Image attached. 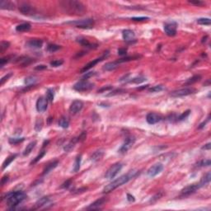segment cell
Instances as JSON below:
<instances>
[{"instance_id":"836d02e7","label":"cell","mask_w":211,"mask_h":211,"mask_svg":"<svg viewBox=\"0 0 211 211\" xmlns=\"http://www.w3.org/2000/svg\"><path fill=\"white\" fill-rule=\"evenodd\" d=\"M146 78L144 76H138L136 78H132L131 80H129V82L131 83H135V84H139V83H144V81H146Z\"/></svg>"},{"instance_id":"603a6c76","label":"cell","mask_w":211,"mask_h":211,"mask_svg":"<svg viewBox=\"0 0 211 211\" xmlns=\"http://www.w3.org/2000/svg\"><path fill=\"white\" fill-rule=\"evenodd\" d=\"M58 164H59V162L58 161H54V162H52L51 163H49V164H47L46 165V167L44 168L43 170V175H45V174H48L50 172H51L53 169H55L57 166H58Z\"/></svg>"},{"instance_id":"9c48e42d","label":"cell","mask_w":211,"mask_h":211,"mask_svg":"<svg viewBox=\"0 0 211 211\" xmlns=\"http://www.w3.org/2000/svg\"><path fill=\"white\" fill-rule=\"evenodd\" d=\"M135 143V138L134 136H129L127 137L124 142V144L121 145L120 149H119V152L120 153H125Z\"/></svg>"},{"instance_id":"7c38bea8","label":"cell","mask_w":211,"mask_h":211,"mask_svg":"<svg viewBox=\"0 0 211 211\" xmlns=\"http://www.w3.org/2000/svg\"><path fill=\"white\" fill-rule=\"evenodd\" d=\"M83 106V103L82 101L79 100H75L71 103L69 106V112L73 115H75L82 110Z\"/></svg>"},{"instance_id":"52a82bcc","label":"cell","mask_w":211,"mask_h":211,"mask_svg":"<svg viewBox=\"0 0 211 211\" xmlns=\"http://www.w3.org/2000/svg\"><path fill=\"white\" fill-rule=\"evenodd\" d=\"M164 32L168 36L176 35L177 32V23L175 22H169L164 24Z\"/></svg>"},{"instance_id":"6f0895ef","label":"cell","mask_w":211,"mask_h":211,"mask_svg":"<svg viewBox=\"0 0 211 211\" xmlns=\"http://www.w3.org/2000/svg\"><path fill=\"white\" fill-rule=\"evenodd\" d=\"M47 66L46 65H44V64H41V65H37L36 67L35 68V70H44V69H46Z\"/></svg>"},{"instance_id":"7402d4cb","label":"cell","mask_w":211,"mask_h":211,"mask_svg":"<svg viewBox=\"0 0 211 211\" xmlns=\"http://www.w3.org/2000/svg\"><path fill=\"white\" fill-rule=\"evenodd\" d=\"M31 28H32L31 24L28 22H26V23H22L20 25H17L16 26V31L17 32H25L30 31Z\"/></svg>"},{"instance_id":"d590c367","label":"cell","mask_w":211,"mask_h":211,"mask_svg":"<svg viewBox=\"0 0 211 211\" xmlns=\"http://www.w3.org/2000/svg\"><path fill=\"white\" fill-rule=\"evenodd\" d=\"M81 160H82V156L79 155L76 158V160H75V163H74V172H78L79 169H80V165H81Z\"/></svg>"},{"instance_id":"8992f818","label":"cell","mask_w":211,"mask_h":211,"mask_svg":"<svg viewBox=\"0 0 211 211\" xmlns=\"http://www.w3.org/2000/svg\"><path fill=\"white\" fill-rule=\"evenodd\" d=\"M93 87V84L89 83L88 81L86 80H81L79 82L76 83L74 86V89L76 90L78 92H85V91H88L90 89H92Z\"/></svg>"},{"instance_id":"484cf974","label":"cell","mask_w":211,"mask_h":211,"mask_svg":"<svg viewBox=\"0 0 211 211\" xmlns=\"http://www.w3.org/2000/svg\"><path fill=\"white\" fill-rule=\"evenodd\" d=\"M35 145H36V141H32V142H31V143H29L28 145H26V147L25 150H24V152H23V155L24 156H27V155H29L32 151L33 150V149L35 147Z\"/></svg>"},{"instance_id":"d6986e66","label":"cell","mask_w":211,"mask_h":211,"mask_svg":"<svg viewBox=\"0 0 211 211\" xmlns=\"http://www.w3.org/2000/svg\"><path fill=\"white\" fill-rule=\"evenodd\" d=\"M43 45V41L39 39H33V40H30L28 42L26 43V45L30 48H33V49H39L41 48Z\"/></svg>"},{"instance_id":"bcb514c9","label":"cell","mask_w":211,"mask_h":211,"mask_svg":"<svg viewBox=\"0 0 211 211\" xmlns=\"http://www.w3.org/2000/svg\"><path fill=\"white\" fill-rule=\"evenodd\" d=\"M190 113H191V110H187L186 111H184L179 117L177 118V120L179 121H181V120H185L186 118H187V116L190 115Z\"/></svg>"},{"instance_id":"d6a6232c","label":"cell","mask_w":211,"mask_h":211,"mask_svg":"<svg viewBox=\"0 0 211 211\" xmlns=\"http://www.w3.org/2000/svg\"><path fill=\"white\" fill-rule=\"evenodd\" d=\"M59 126L60 127H62V128H64V129L68 128V126H69V120H68V119L67 117H64V116L61 117L59 120Z\"/></svg>"},{"instance_id":"7dc6e473","label":"cell","mask_w":211,"mask_h":211,"mask_svg":"<svg viewBox=\"0 0 211 211\" xmlns=\"http://www.w3.org/2000/svg\"><path fill=\"white\" fill-rule=\"evenodd\" d=\"M45 154V151H41V152H40V154H39V155H38V156H37V157H36V158H35V159H34L32 162H31V164H35V163H36L38 161L41 160V159L42 158Z\"/></svg>"},{"instance_id":"ffe728a7","label":"cell","mask_w":211,"mask_h":211,"mask_svg":"<svg viewBox=\"0 0 211 211\" xmlns=\"http://www.w3.org/2000/svg\"><path fill=\"white\" fill-rule=\"evenodd\" d=\"M50 201V197L49 196H44V197H41L40 198L35 204V210L36 209H40V208H42L43 206H45L46 204H48Z\"/></svg>"},{"instance_id":"f907efd6","label":"cell","mask_w":211,"mask_h":211,"mask_svg":"<svg viewBox=\"0 0 211 211\" xmlns=\"http://www.w3.org/2000/svg\"><path fill=\"white\" fill-rule=\"evenodd\" d=\"M149 17H132L131 20L132 21H135V22H142V21H145V20H149Z\"/></svg>"},{"instance_id":"1f68e13d","label":"cell","mask_w":211,"mask_h":211,"mask_svg":"<svg viewBox=\"0 0 211 211\" xmlns=\"http://www.w3.org/2000/svg\"><path fill=\"white\" fill-rule=\"evenodd\" d=\"M16 157H17V155L16 154H14V155H11V156H9V158L6 159V160L3 162V166H2V169L3 170H4V169L6 168L7 167H9V164L12 162V161L14 160L15 158H16Z\"/></svg>"},{"instance_id":"816d5d0a","label":"cell","mask_w":211,"mask_h":211,"mask_svg":"<svg viewBox=\"0 0 211 211\" xmlns=\"http://www.w3.org/2000/svg\"><path fill=\"white\" fill-rule=\"evenodd\" d=\"M210 165V159H206V160H203L200 162V166H202V167H208Z\"/></svg>"},{"instance_id":"91938a15","label":"cell","mask_w":211,"mask_h":211,"mask_svg":"<svg viewBox=\"0 0 211 211\" xmlns=\"http://www.w3.org/2000/svg\"><path fill=\"white\" fill-rule=\"evenodd\" d=\"M125 92L124 90H121V89H120V90H116V91H115V92H113V93H110V94H108V96H114V95H116V94H120V93H123Z\"/></svg>"},{"instance_id":"ee69618b","label":"cell","mask_w":211,"mask_h":211,"mask_svg":"<svg viewBox=\"0 0 211 211\" xmlns=\"http://www.w3.org/2000/svg\"><path fill=\"white\" fill-rule=\"evenodd\" d=\"M63 64H64V61L62 59H56V60H53L51 62V65L52 67H59Z\"/></svg>"},{"instance_id":"7a4b0ae2","label":"cell","mask_w":211,"mask_h":211,"mask_svg":"<svg viewBox=\"0 0 211 211\" xmlns=\"http://www.w3.org/2000/svg\"><path fill=\"white\" fill-rule=\"evenodd\" d=\"M138 172H136L135 170L129 172L127 174H125L121 177H120L117 179H116L115 181H113L112 182H110V184H108L107 186H106L103 189V193H109L110 191H113L115 189L118 188L119 186H122L124 184L127 183L129 180H131L132 178H134L137 175Z\"/></svg>"},{"instance_id":"44dd1931","label":"cell","mask_w":211,"mask_h":211,"mask_svg":"<svg viewBox=\"0 0 211 211\" xmlns=\"http://www.w3.org/2000/svg\"><path fill=\"white\" fill-rule=\"evenodd\" d=\"M0 9L5 10H14L15 5L13 3L9 1H1L0 3Z\"/></svg>"},{"instance_id":"4dcf8cb0","label":"cell","mask_w":211,"mask_h":211,"mask_svg":"<svg viewBox=\"0 0 211 211\" xmlns=\"http://www.w3.org/2000/svg\"><path fill=\"white\" fill-rule=\"evenodd\" d=\"M43 126H44V121L42 118H37L35 123V130L36 132H40L42 129Z\"/></svg>"},{"instance_id":"ac0fdd59","label":"cell","mask_w":211,"mask_h":211,"mask_svg":"<svg viewBox=\"0 0 211 211\" xmlns=\"http://www.w3.org/2000/svg\"><path fill=\"white\" fill-rule=\"evenodd\" d=\"M122 36H123V39L126 41V42H132L135 41V32L132 31V30H129V29H126L125 31H123V33H122Z\"/></svg>"},{"instance_id":"9f6ffc18","label":"cell","mask_w":211,"mask_h":211,"mask_svg":"<svg viewBox=\"0 0 211 211\" xmlns=\"http://www.w3.org/2000/svg\"><path fill=\"white\" fill-rule=\"evenodd\" d=\"M70 185H71V181L70 180H68V181H66L63 185H62V188H68L69 186H70Z\"/></svg>"},{"instance_id":"e7e4bbea","label":"cell","mask_w":211,"mask_h":211,"mask_svg":"<svg viewBox=\"0 0 211 211\" xmlns=\"http://www.w3.org/2000/svg\"><path fill=\"white\" fill-rule=\"evenodd\" d=\"M110 89H111V87H103V88H101V90H99L98 91V93H101L102 91H107V90H110Z\"/></svg>"},{"instance_id":"b9f144b4","label":"cell","mask_w":211,"mask_h":211,"mask_svg":"<svg viewBox=\"0 0 211 211\" xmlns=\"http://www.w3.org/2000/svg\"><path fill=\"white\" fill-rule=\"evenodd\" d=\"M54 97H55V93H54V90L53 89H48L47 92H46V98L47 100L50 101H52L54 100Z\"/></svg>"},{"instance_id":"6da1fadb","label":"cell","mask_w":211,"mask_h":211,"mask_svg":"<svg viewBox=\"0 0 211 211\" xmlns=\"http://www.w3.org/2000/svg\"><path fill=\"white\" fill-rule=\"evenodd\" d=\"M61 9L69 15L83 16L87 12L86 7L83 3L75 0H64L59 2Z\"/></svg>"},{"instance_id":"e575fe53","label":"cell","mask_w":211,"mask_h":211,"mask_svg":"<svg viewBox=\"0 0 211 211\" xmlns=\"http://www.w3.org/2000/svg\"><path fill=\"white\" fill-rule=\"evenodd\" d=\"M36 81H37V78L35 76H29L26 78L25 83L27 86H32L35 83Z\"/></svg>"},{"instance_id":"11a10c76","label":"cell","mask_w":211,"mask_h":211,"mask_svg":"<svg viewBox=\"0 0 211 211\" xmlns=\"http://www.w3.org/2000/svg\"><path fill=\"white\" fill-rule=\"evenodd\" d=\"M210 116H208V118L206 119V120H205V121H204L203 123H201V124L200 125V126H199V129H202V128H204V127L205 126V125H206V124H207V123H208V122L210 121Z\"/></svg>"},{"instance_id":"60d3db41","label":"cell","mask_w":211,"mask_h":211,"mask_svg":"<svg viewBox=\"0 0 211 211\" xmlns=\"http://www.w3.org/2000/svg\"><path fill=\"white\" fill-rule=\"evenodd\" d=\"M9 46H10V43L9 41H2L0 44V53L3 54L7 49H9Z\"/></svg>"},{"instance_id":"2e32d148","label":"cell","mask_w":211,"mask_h":211,"mask_svg":"<svg viewBox=\"0 0 211 211\" xmlns=\"http://www.w3.org/2000/svg\"><path fill=\"white\" fill-rule=\"evenodd\" d=\"M19 11L24 15H30V14H32V12H34V9L32 8V6H31L29 3H23L19 5Z\"/></svg>"},{"instance_id":"ba28073f","label":"cell","mask_w":211,"mask_h":211,"mask_svg":"<svg viewBox=\"0 0 211 211\" xmlns=\"http://www.w3.org/2000/svg\"><path fill=\"white\" fill-rule=\"evenodd\" d=\"M195 88H191V87H185V88H181V89H178L176 91H173L171 93V96L174 97H185V96H188L191 94H193L195 93Z\"/></svg>"},{"instance_id":"83f0119b","label":"cell","mask_w":211,"mask_h":211,"mask_svg":"<svg viewBox=\"0 0 211 211\" xmlns=\"http://www.w3.org/2000/svg\"><path fill=\"white\" fill-rule=\"evenodd\" d=\"M210 179H211L210 173V172H208L206 175H204V176L201 178V180H200V181L199 185L200 186V187H202V186H206L207 184H209V183H210Z\"/></svg>"},{"instance_id":"f6af8a7d","label":"cell","mask_w":211,"mask_h":211,"mask_svg":"<svg viewBox=\"0 0 211 211\" xmlns=\"http://www.w3.org/2000/svg\"><path fill=\"white\" fill-rule=\"evenodd\" d=\"M162 195H163V193H162V191H159L158 193H157V194L155 195L154 196H152V199L150 200V202L151 203L156 202L158 200H159V199H161V198L162 197Z\"/></svg>"},{"instance_id":"6125c7cd","label":"cell","mask_w":211,"mask_h":211,"mask_svg":"<svg viewBox=\"0 0 211 211\" xmlns=\"http://www.w3.org/2000/svg\"><path fill=\"white\" fill-rule=\"evenodd\" d=\"M127 199H128V200L130 201V202H134L135 200V197H134L133 195H131L130 194H127Z\"/></svg>"},{"instance_id":"4fadbf2b","label":"cell","mask_w":211,"mask_h":211,"mask_svg":"<svg viewBox=\"0 0 211 211\" xmlns=\"http://www.w3.org/2000/svg\"><path fill=\"white\" fill-rule=\"evenodd\" d=\"M162 116L158 113H154V112H150L146 116V120L149 124L150 125H154L157 124L158 122H160L162 120Z\"/></svg>"},{"instance_id":"680465c9","label":"cell","mask_w":211,"mask_h":211,"mask_svg":"<svg viewBox=\"0 0 211 211\" xmlns=\"http://www.w3.org/2000/svg\"><path fill=\"white\" fill-rule=\"evenodd\" d=\"M189 3H191V4L197 5V6H200V5H203V4H204V3L201 2V1H190Z\"/></svg>"},{"instance_id":"8fae6325","label":"cell","mask_w":211,"mask_h":211,"mask_svg":"<svg viewBox=\"0 0 211 211\" xmlns=\"http://www.w3.org/2000/svg\"><path fill=\"white\" fill-rule=\"evenodd\" d=\"M200 188V186L198 184H192V185H190V186L185 187L182 191H181V195L183 196V197H186V196H189L191 194L195 193L198 189Z\"/></svg>"},{"instance_id":"94428289","label":"cell","mask_w":211,"mask_h":211,"mask_svg":"<svg viewBox=\"0 0 211 211\" xmlns=\"http://www.w3.org/2000/svg\"><path fill=\"white\" fill-rule=\"evenodd\" d=\"M9 181V176H4L2 178V181H1V185L3 186L7 181Z\"/></svg>"},{"instance_id":"be15d7a7","label":"cell","mask_w":211,"mask_h":211,"mask_svg":"<svg viewBox=\"0 0 211 211\" xmlns=\"http://www.w3.org/2000/svg\"><path fill=\"white\" fill-rule=\"evenodd\" d=\"M211 148V144L210 143H208L207 144H205L204 146L202 147V149H204V150H210Z\"/></svg>"},{"instance_id":"4316f807","label":"cell","mask_w":211,"mask_h":211,"mask_svg":"<svg viewBox=\"0 0 211 211\" xmlns=\"http://www.w3.org/2000/svg\"><path fill=\"white\" fill-rule=\"evenodd\" d=\"M103 155H104V152L102 150L95 151L91 156V160L93 161V162H97V161L100 160L101 158L103 157Z\"/></svg>"},{"instance_id":"e0dca14e","label":"cell","mask_w":211,"mask_h":211,"mask_svg":"<svg viewBox=\"0 0 211 211\" xmlns=\"http://www.w3.org/2000/svg\"><path fill=\"white\" fill-rule=\"evenodd\" d=\"M106 198H100L98 200H97L96 201H94L87 208V210H98V209H101V207L102 205H104V204L106 202Z\"/></svg>"},{"instance_id":"ab89813d","label":"cell","mask_w":211,"mask_h":211,"mask_svg":"<svg viewBox=\"0 0 211 211\" xmlns=\"http://www.w3.org/2000/svg\"><path fill=\"white\" fill-rule=\"evenodd\" d=\"M59 49H60V46L57 45H55V44H50L47 46V51L51 52V53H54L55 51H59Z\"/></svg>"},{"instance_id":"f35d334b","label":"cell","mask_w":211,"mask_h":211,"mask_svg":"<svg viewBox=\"0 0 211 211\" xmlns=\"http://www.w3.org/2000/svg\"><path fill=\"white\" fill-rule=\"evenodd\" d=\"M24 139H25V138H10L9 139V144H13V145H15V144H19V143H22V141H24Z\"/></svg>"},{"instance_id":"7bdbcfd3","label":"cell","mask_w":211,"mask_h":211,"mask_svg":"<svg viewBox=\"0 0 211 211\" xmlns=\"http://www.w3.org/2000/svg\"><path fill=\"white\" fill-rule=\"evenodd\" d=\"M162 89H163V87L162 85H157V86H154L151 88H149V93H158V92H161Z\"/></svg>"},{"instance_id":"f546056e","label":"cell","mask_w":211,"mask_h":211,"mask_svg":"<svg viewBox=\"0 0 211 211\" xmlns=\"http://www.w3.org/2000/svg\"><path fill=\"white\" fill-rule=\"evenodd\" d=\"M77 41L79 43V44H81L82 45H83L85 47H92V44L89 42L86 38L84 37H83V36H78V37H77Z\"/></svg>"},{"instance_id":"d4e9b609","label":"cell","mask_w":211,"mask_h":211,"mask_svg":"<svg viewBox=\"0 0 211 211\" xmlns=\"http://www.w3.org/2000/svg\"><path fill=\"white\" fill-rule=\"evenodd\" d=\"M118 66L119 64L116 61H114V62H108V63H106V64L104 65L103 69L106 70V71H112V70L116 69Z\"/></svg>"},{"instance_id":"8d00e7d4","label":"cell","mask_w":211,"mask_h":211,"mask_svg":"<svg viewBox=\"0 0 211 211\" xmlns=\"http://www.w3.org/2000/svg\"><path fill=\"white\" fill-rule=\"evenodd\" d=\"M200 78H201V76L200 75H195L192 78H189L187 81H186V84L187 85H191V84H193L195 83H196V82H198V81H200Z\"/></svg>"},{"instance_id":"74e56055","label":"cell","mask_w":211,"mask_h":211,"mask_svg":"<svg viewBox=\"0 0 211 211\" xmlns=\"http://www.w3.org/2000/svg\"><path fill=\"white\" fill-rule=\"evenodd\" d=\"M197 23L200 25L210 26L211 24V22L210 18H199L197 19Z\"/></svg>"},{"instance_id":"f5cc1de1","label":"cell","mask_w":211,"mask_h":211,"mask_svg":"<svg viewBox=\"0 0 211 211\" xmlns=\"http://www.w3.org/2000/svg\"><path fill=\"white\" fill-rule=\"evenodd\" d=\"M12 74H7L6 76H4V77H3L2 78V79H1V81H0V85H3L8 79H9V78L10 77L12 76Z\"/></svg>"},{"instance_id":"9a60e30c","label":"cell","mask_w":211,"mask_h":211,"mask_svg":"<svg viewBox=\"0 0 211 211\" xmlns=\"http://www.w3.org/2000/svg\"><path fill=\"white\" fill-rule=\"evenodd\" d=\"M47 104H48V100L47 98L41 97L38 98L36 101V110L38 112H44L45 110L47 109Z\"/></svg>"},{"instance_id":"277c9868","label":"cell","mask_w":211,"mask_h":211,"mask_svg":"<svg viewBox=\"0 0 211 211\" xmlns=\"http://www.w3.org/2000/svg\"><path fill=\"white\" fill-rule=\"evenodd\" d=\"M66 24L76 26L78 28H83V29H89L92 28L94 26V21L91 18L82 19V20H76V21H71L67 22Z\"/></svg>"},{"instance_id":"5bb4252c","label":"cell","mask_w":211,"mask_h":211,"mask_svg":"<svg viewBox=\"0 0 211 211\" xmlns=\"http://www.w3.org/2000/svg\"><path fill=\"white\" fill-rule=\"evenodd\" d=\"M107 55H108V51L106 52V54H105L103 56H101V57H100V58H97V59H93V60H92L91 62H89L88 64H87L86 65L84 66V68H82V70H81V72L82 73H86V72H87L90 68H92L93 67H94L97 64H98L99 62H101V61H102L103 60V59H105L106 56H107Z\"/></svg>"},{"instance_id":"cb8c5ba5","label":"cell","mask_w":211,"mask_h":211,"mask_svg":"<svg viewBox=\"0 0 211 211\" xmlns=\"http://www.w3.org/2000/svg\"><path fill=\"white\" fill-rule=\"evenodd\" d=\"M15 62L17 63V64H19L20 65H22V67H25V66L29 65L31 63H32L33 60L30 59V58H28V57H21V58L17 59Z\"/></svg>"},{"instance_id":"681fc988","label":"cell","mask_w":211,"mask_h":211,"mask_svg":"<svg viewBox=\"0 0 211 211\" xmlns=\"http://www.w3.org/2000/svg\"><path fill=\"white\" fill-rule=\"evenodd\" d=\"M9 61V57H4L0 59V67H3Z\"/></svg>"},{"instance_id":"db71d44e","label":"cell","mask_w":211,"mask_h":211,"mask_svg":"<svg viewBox=\"0 0 211 211\" xmlns=\"http://www.w3.org/2000/svg\"><path fill=\"white\" fill-rule=\"evenodd\" d=\"M117 52H118V55H126L127 50L125 49V48H120V49H119Z\"/></svg>"},{"instance_id":"f1b7e54d","label":"cell","mask_w":211,"mask_h":211,"mask_svg":"<svg viewBox=\"0 0 211 211\" xmlns=\"http://www.w3.org/2000/svg\"><path fill=\"white\" fill-rule=\"evenodd\" d=\"M77 142H78V139H73L68 144H66V145L64 146V151H65V152H70V151L74 148V146H75V144H76Z\"/></svg>"},{"instance_id":"5b68a950","label":"cell","mask_w":211,"mask_h":211,"mask_svg":"<svg viewBox=\"0 0 211 211\" xmlns=\"http://www.w3.org/2000/svg\"><path fill=\"white\" fill-rule=\"evenodd\" d=\"M122 168H123V165L120 162H116V163L113 164L110 168L107 170V172H106L105 177L108 179V180L115 178L116 176L120 172V170L122 169Z\"/></svg>"},{"instance_id":"3957f363","label":"cell","mask_w":211,"mask_h":211,"mask_svg":"<svg viewBox=\"0 0 211 211\" xmlns=\"http://www.w3.org/2000/svg\"><path fill=\"white\" fill-rule=\"evenodd\" d=\"M7 204L9 210H15L17 205L22 203L26 197V195L22 191H14L10 192L7 195Z\"/></svg>"},{"instance_id":"30bf717a","label":"cell","mask_w":211,"mask_h":211,"mask_svg":"<svg viewBox=\"0 0 211 211\" xmlns=\"http://www.w3.org/2000/svg\"><path fill=\"white\" fill-rule=\"evenodd\" d=\"M162 170H163V165L162 163H156L148 170L147 174L150 177H154L157 175H158Z\"/></svg>"},{"instance_id":"c3c4849f","label":"cell","mask_w":211,"mask_h":211,"mask_svg":"<svg viewBox=\"0 0 211 211\" xmlns=\"http://www.w3.org/2000/svg\"><path fill=\"white\" fill-rule=\"evenodd\" d=\"M96 74V73L95 72H86L85 73V74L83 77V80H86V79H87V78H91V77L94 76Z\"/></svg>"}]
</instances>
